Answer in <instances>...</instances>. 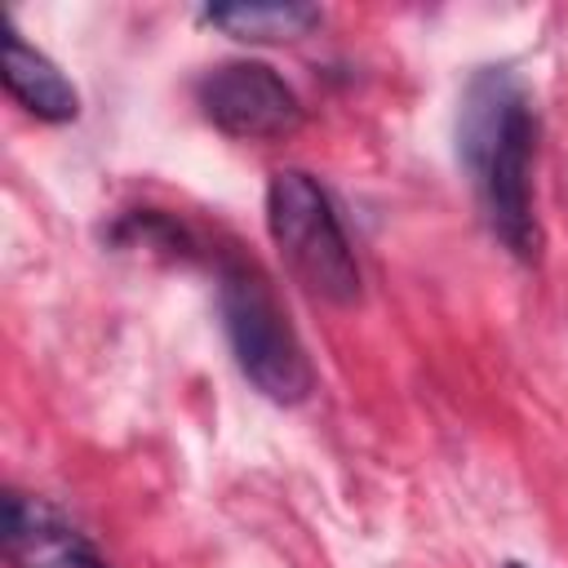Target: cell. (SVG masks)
<instances>
[{"label":"cell","mask_w":568,"mask_h":568,"mask_svg":"<svg viewBox=\"0 0 568 568\" xmlns=\"http://www.w3.org/2000/svg\"><path fill=\"white\" fill-rule=\"evenodd\" d=\"M532 151L537 106L528 84L510 67L475 71L462 93L457 155L470 173L488 231L519 262H537L541 253V226L532 213Z\"/></svg>","instance_id":"6da1fadb"},{"label":"cell","mask_w":568,"mask_h":568,"mask_svg":"<svg viewBox=\"0 0 568 568\" xmlns=\"http://www.w3.org/2000/svg\"><path fill=\"white\" fill-rule=\"evenodd\" d=\"M217 306L226 324V342L235 351L240 373L275 404H302L315 390L311 355L288 324V311L280 306L275 288L253 262H222L217 275Z\"/></svg>","instance_id":"7a4b0ae2"},{"label":"cell","mask_w":568,"mask_h":568,"mask_svg":"<svg viewBox=\"0 0 568 568\" xmlns=\"http://www.w3.org/2000/svg\"><path fill=\"white\" fill-rule=\"evenodd\" d=\"M266 226L293 271V280L333 306L359 302V262L355 248L324 195V186L302 169H280L266 186Z\"/></svg>","instance_id":"3957f363"},{"label":"cell","mask_w":568,"mask_h":568,"mask_svg":"<svg viewBox=\"0 0 568 568\" xmlns=\"http://www.w3.org/2000/svg\"><path fill=\"white\" fill-rule=\"evenodd\" d=\"M195 102L213 129L244 142H275L302 129V102L266 62H217L200 75Z\"/></svg>","instance_id":"277c9868"},{"label":"cell","mask_w":568,"mask_h":568,"mask_svg":"<svg viewBox=\"0 0 568 568\" xmlns=\"http://www.w3.org/2000/svg\"><path fill=\"white\" fill-rule=\"evenodd\" d=\"M4 550L13 568H111V559L49 501L22 493L4 497Z\"/></svg>","instance_id":"5b68a950"},{"label":"cell","mask_w":568,"mask_h":568,"mask_svg":"<svg viewBox=\"0 0 568 568\" xmlns=\"http://www.w3.org/2000/svg\"><path fill=\"white\" fill-rule=\"evenodd\" d=\"M0 75H4V89L9 98L31 111L36 120H49V124H67L80 115V93L75 84L58 71L53 58H44L36 44L22 40V31H4V62H0Z\"/></svg>","instance_id":"8992f818"},{"label":"cell","mask_w":568,"mask_h":568,"mask_svg":"<svg viewBox=\"0 0 568 568\" xmlns=\"http://www.w3.org/2000/svg\"><path fill=\"white\" fill-rule=\"evenodd\" d=\"M320 9L315 4H297V0H275V4H213L204 9V22L248 40V44H280V40H302L311 27H320Z\"/></svg>","instance_id":"52a82bcc"},{"label":"cell","mask_w":568,"mask_h":568,"mask_svg":"<svg viewBox=\"0 0 568 568\" xmlns=\"http://www.w3.org/2000/svg\"><path fill=\"white\" fill-rule=\"evenodd\" d=\"M506 568H528V564H506Z\"/></svg>","instance_id":"ba28073f"}]
</instances>
